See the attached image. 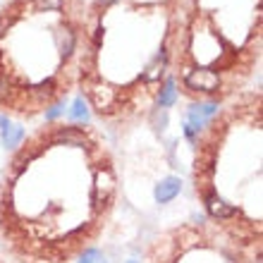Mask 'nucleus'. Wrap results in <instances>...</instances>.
Wrapping results in <instances>:
<instances>
[{"instance_id": "f257e3e1", "label": "nucleus", "mask_w": 263, "mask_h": 263, "mask_svg": "<svg viewBox=\"0 0 263 263\" xmlns=\"http://www.w3.org/2000/svg\"><path fill=\"white\" fill-rule=\"evenodd\" d=\"M184 82H187V86L192 91L213 93V91H218V86H220V74L213 72V69H208V67H196L184 77Z\"/></svg>"}, {"instance_id": "f03ea898", "label": "nucleus", "mask_w": 263, "mask_h": 263, "mask_svg": "<svg viewBox=\"0 0 263 263\" xmlns=\"http://www.w3.org/2000/svg\"><path fill=\"white\" fill-rule=\"evenodd\" d=\"M215 112H218V103H196V105H192V108H189V112H187L184 134H187L189 139H194L196 132L206 125V122L213 118Z\"/></svg>"}, {"instance_id": "7ed1b4c3", "label": "nucleus", "mask_w": 263, "mask_h": 263, "mask_svg": "<svg viewBox=\"0 0 263 263\" xmlns=\"http://www.w3.org/2000/svg\"><path fill=\"white\" fill-rule=\"evenodd\" d=\"M112 192H115V175H112L110 167L105 165L98 170L96 180H93V201L103 203V201H108L112 196Z\"/></svg>"}, {"instance_id": "20e7f679", "label": "nucleus", "mask_w": 263, "mask_h": 263, "mask_svg": "<svg viewBox=\"0 0 263 263\" xmlns=\"http://www.w3.org/2000/svg\"><path fill=\"white\" fill-rule=\"evenodd\" d=\"M180 192H182V180L180 177H165V180H160L158 184H156L153 196H156L158 203H167V201H173Z\"/></svg>"}, {"instance_id": "39448f33", "label": "nucleus", "mask_w": 263, "mask_h": 263, "mask_svg": "<svg viewBox=\"0 0 263 263\" xmlns=\"http://www.w3.org/2000/svg\"><path fill=\"white\" fill-rule=\"evenodd\" d=\"M206 211L213 215L215 220H225V218H230V215L235 213V208L230 206L220 194H215V192L206 194Z\"/></svg>"}, {"instance_id": "423d86ee", "label": "nucleus", "mask_w": 263, "mask_h": 263, "mask_svg": "<svg viewBox=\"0 0 263 263\" xmlns=\"http://www.w3.org/2000/svg\"><path fill=\"white\" fill-rule=\"evenodd\" d=\"M53 141L60 146H86V134L79 127H60L53 134Z\"/></svg>"}, {"instance_id": "0eeeda50", "label": "nucleus", "mask_w": 263, "mask_h": 263, "mask_svg": "<svg viewBox=\"0 0 263 263\" xmlns=\"http://www.w3.org/2000/svg\"><path fill=\"white\" fill-rule=\"evenodd\" d=\"M165 50H158L156 55H153V60L148 63V67H146L144 72V79L146 82H156V79H160V74H163V69H165Z\"/></svg>"}, {"instance_id": "6e6552de", "label": "nucleus", "mask_w": 263, "mask_h": 263, "mask_svg": "<svg viewBox=\"0 0 263 263\" xmlns=\"http://www.w3.org/2000/svg\"><path fill=\"white\" fill-rule=\"evenodd\" d=\"M22 139H24V129H22L20 125L3 127V146H5V148H17Z\"/></svg>"}, {"instance_id": "1a4fd4ad", "label": "nucleus", "mask_w": 263, "mask_h": 263, "mask_svg": "<svg viewBox=\"0 0 263 263\" xmlns=\"http://www.w3.org/2000/svg\"><path fill=\"white\" fill-rule=\"evenodd\" d=\"M175 98H177V89H175V79L173 77H167L165 84H163V89L158 93V105L160 108H170L175 103Z\"/></svg>"}, {"instance_id": "9d476101", "label": "nucleus", "mask_w": 263, "mask_h": 263, "mask_svg": "<svg viewBox=\"0 0 263 263\" xmlns=\"http://www.w3.org/2000/svg\"><path fill=\"white\" fill-rule=\"evenodd\" d=\"M69 118H72V120H86V118H89V110H86V103H84V98H77L74 103H72Z\"/></svg>"}, {"instance_id": "9b49d317", "label": "nucleus", "mask_w": 263, "mask_h": 263, "mask_svg": "<svg viewBox=\"0 0 263 263\" xmlns=\"http://www.w3.org/2000/svg\"><path fill=\"white\" fill-rule=\"evenodd\" d=\"M105 258H103V254L98 249H86L82 254V258H79V263H103Z\"/></svg>"}, {"instance_id": "f8f14e48", "label": "nucleus", "mask_w": 263, "mask_h": 263, "mask_svg": "<svg viewBox=\"0 0 263 263\" xmlns=\"http://www.w3.org/2000/svg\"><path fill=\"white\" fill-rule=\"evenodd\" d=\"M36 7L43 12H58L63 7V0H36Z\"/></svg>"}, {"instance_id": "ddd939ff", "label": "nucleus", "mask_w": 263, "mask_h": 263, "mask_svg": "<svg viewBox=\"0 0 263 263\" xmlns=\"http://www.w3.org/2000/svg\"><path fill=\"white\" fill-rule=\"evenodd\" d=\"M156 125H158V129H165V125H167V115H165V110L160 108V110H156Z\"/></svg>"}, {"instance_id": "4468645a", "label": "nucleus", "mask_w": 263, "mask_h": 263, "mask_svg": "<svg viewBox=\"0 0 263 263\" xmlns=\"http://www.w3.org/2000/svg\"><path fill=\"white\" fill-rule=\"evenodd\" d=\"M60 110H63V108H60V105H53V108H50V110L46 112V120H55L58 115H60Z\"/></svg>"}, {"instance_id": "2eb2a0df", "label": "nucleus", "mask_w": 263, "mask_h": 263, "mask_svg": "<svg viewBox=\"0 0 263 263\" xmlns=\"http://www.w3.org/2000/svg\"><path fill=\"white\" fill-rule=\"evenodd\" d=\"M115 0H98V5H112Z\"/></svg>"}, {"instance_id": "dca6fc26", "label": "nucleus", "mask_w": 263, "mask_h": 263, "mask_svg": "<svg viewBox=\"0 0 263 263\" xmlns=\"http://www.w3.org/2000/svg\"><path fill=\"white\" fill-rule=\"evenodd\" d=\"M127 263H137V261H127Z\"/></svg>"}, {"instance_id": "f3484780", "label": "nucleus", "mask_w": 263, "mask_h": 263, "mask_svg": "<svg viewBox=\"0 0 263 263\" xmlns=\"http://www.w3.org/2000/svg\"><path fill=\"white\" fill-rule=\"evenodd\" d=\"M103 263H108V261H103Z\"/></svg>"}]
</instances>
